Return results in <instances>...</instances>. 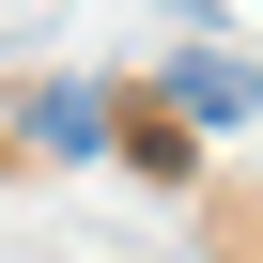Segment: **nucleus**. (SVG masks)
<instances>
[{"mask_svg": "<svg viewBox=\"0 0 263 263\" xmlns=\"http://www.w3.org/2000/svg\"><path fill=\"white\" fill-rule=\"evenodd\" d=\"M248 108H263V78H248L232 47H186V62H171V124H248Z\"/></svg>", "mask_w": 263, "mask_h": 263, "instance_id": "obj_2", "label": "nucleus"}, {"mask_svg": "<svg viewBox=\"0 0 263 263\" xmlns=\"http://www.w3.org/2000/svg\"><path fill=\"white\" fill-rule=\"evenodd\" d=\"M16 140H31V155H62V171H78V155H108V93H93V78H47V93L16 108Z\"/></svg>", "mask_w": 263, "mask_h": 263, "instance_id": "obj_1", "label": "nucleus"}]
</instances>
